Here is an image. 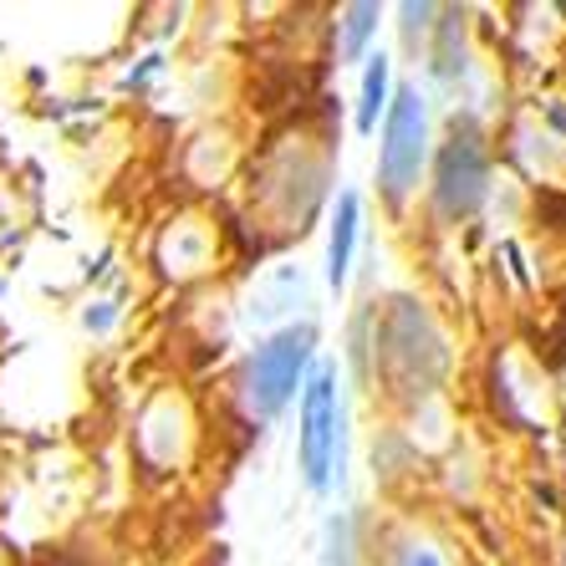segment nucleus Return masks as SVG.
I'll list each match as a JSON object with an SVG mask.
<instances>
[{"mask_svg": "<svg viewBox=\"0 0 566 566\" xmlns=\"http://www.w3.org/2000/svg\"><path fill=\"white\" fill-rule=\"evenodd\" d=\"M302 474L312 490L332 485V470H343V403H337V368H322L302 388V434H296Z\"/></svg>", "mask_w": 566, "mask_h": 566, "instance_id": "obj_1", "label": "nucleus"}, {"mask_svg": "<svg viewBox=\"0 0 566 566\" xmlns=\"http://www.w3.org/2000/svg\"><path fill=\"white\" fill-rule=\"evenodd\" d=\"M423 158H429V113H423V97L398 93V103H388L382 154H378V185L394 205H403L419 189Z\"/></svg>", "mask_w": 566, "mask_h": 566, "instance_id": "obj_2", "label": "nucleus"}, {"mask_svg": "<svg viewBox=\"0 0 566 566\" xmlns=\"http://www.w3.org/2000/svg\"><path fill=\"white\" fill-rule=\"evenodd\" d=\"M423 357L444 368V347H439L429 316L413 302H398V312L382 322V373L394 382V394H429L439 373L423 368Z\"/></svg>", "mask_w": 566, "mask_h": 566, "instance_id": "obj_3", "label": "nucleus"}, {"mask_svg": "<svg viewBox=\"0 0 566 566\" xmlns=\"http://www.w3.org/2000/svg\"><path fill=\"white\" fill-rule=\"evenodd\" d=\"M312 327H286V332H276L265 347H255V357H251V409L261 413V419H271V413H281L286 409V398L296 394V382H302V373H306V357H312Z\"/></svg>", "mask_w": 566, "mask_h": 566, "instance_id": "obj_4", "label": "nucleus"}, {"mask_svg": "<svg viewBox=\"0 0 566 566\" xmlns=\"http://www.w3.org/2000/svg\"><path fill=\"white\" fill-rule=\"evenodd\" d=\"M490 189V158L485 144L474 133H454L439 154V174H434V210L444 220H464L485 205Z\"/></svg>", "mask_w": 566, "mask_h": 566, "instance_id": "obj_5", "label": "nucleus"}, {"mask_svg": "<svg viewBox=\"0 0 566 566\" xmlns=\"http://www.w3.org/2000/svg\"><path fill=\"white\" fill-rule=\"evenodd\" d=\"M353 240H357V195L337 199V214H332V240H327V281L343 291L347 265H353Z\"/></svg>", "mask_w": 566, "mask_h": 566, "instance_id": "obj_6", "label": "nucleus"}, {"mask_svg": "<svg viewBox=\"0 0 566 566\" xmlns=\"http://www.w3.org/2000/svg\"><path fill=\"white\" fill-rule=\"evenodd\" d=\"M388 107V56H368V77H363V103H357V128L373 133L378 113Z\"/></svg>", "mask_w": 566, "mask_h": 566, "instance_id": "obj_7", "label": "nucleus"}, {"mask_svg": "<svg viewBox=\"0 0 566 566\" xmlns=\"http://www.w3.org/2000/svg\"><path fill=\"white\" fill-rule=\"evenodd\" d=\"M347 36H343V56H357L363 52V41H368V31L378 27V6H347Z\"/></svg>", "mask_w": 566, "mask_h": 566, "instance_id": "obj_8", "label": "nucleus"}, {"mask_svg": "<svg viewBox=\"0 0 566 566\" xmlns=\"http://www.w3.org/2000/svg\"><path fill=\"white\" fill-rule=\"evenodd\" d=\"M398 566H444V562H439L434 546H423V541H409V546L398 552Z\"/></svg>", "mask_w": 566, "mask_h": 566, "instance_id": "obj_9", "label": "nucleus"}, {"mask_svg": "<svg viewBox=\"0 0 566 566\" xmlns=\"http://www.w3.org/2000/svg\"><path fill=\"white\" fill-rule=\"evenodd\" d=\"M327 566H353V556H347V526H343V521L332 526V552H327Z\"/></svg>", "mask_w": 566, "mask_h": 566, "instance_id": "obj_10", "label": "nucleus"}]
</instances>
